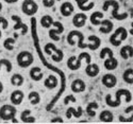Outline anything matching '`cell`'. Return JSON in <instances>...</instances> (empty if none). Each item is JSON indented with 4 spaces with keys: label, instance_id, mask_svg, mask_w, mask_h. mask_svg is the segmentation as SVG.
Segmentation results:
<instances>
[{
    "label": "cell",
    "instance_id": "obj_46",
    "mask_svg": "<svg viewBox=\"0 0 133 124\" xmlns=\"http://www.w3.org/2000/svg\"><path fill=\"white\" fill-rule=\"evenodd\" d=\"M3 91V85H2V83L0 82V93H1Z\"/></svg>",
    "mask_w": 133,
    "mask_h": 124
},
{
    "label": "cell",
    "instance_id": "obj_6",
    "mask_svg": "<svg viewBox=\"0 0 133 124\" xmlns=\"http://www.w3.org/2000/svg\"><path fill=\"white\" fill-rule=\"evenodd\" d=\"M75 37L78 38V47L80 49H85L87 48V45L84 43V35L83 33H81L80 31H70L69 34L67 35V42L70 45V46H74L76 43V40H75Z\"/></svg>",
    "mask_w": 133,
    "mask_h": 124
},
{
    "label": "cell",
    "instance_id": "obj_18",
    "mask_svg": "<svg viewBox=\"0 0 133 124\" xmlns=\"http://www.w3.org/2000/svg\"><path fill=\"white\" fill-rule=\"evenodd\" d=\"M88 41H90V43L87 45V48H90V50H92V51L97 50L99 47H100V45H101L100 38L95 36V35L88 36Z\"/></svg>",
    "mask_w": 133,
    "mask_h": 124
},
{
    "label": "cell",
    "instance_id": "obj_9",
    "mask_svg": "<svg viewBox=\"0 0 133 124\" xmlns=\"http://www.w3.org/2000/svg\"><path fill=\"white\" fill-rule=\"evenodd\" d=\"M16 112H17V110L13 105L5 104L0 108V119H2L4 121L12 120L13 118H15Z\"/></svg>",
    "mask_w": 133,
    "mask_h": 124
},
{
    "label": "cell",
    "instance_id": "obj_15",
    "mask_svg": "<svg viewBox=\"0 0 133 124\" xmlns=\"http://www.w3.org/2000/svg\"><path fill=\"white\" fill-rule=\"evenodd\" d=\"M100 28H99V31H100L101 33H103V34H109V33L112 32L113 30V22L109 20V19H103L101 20L100 22Z\"/></svg>",
    "mask_w": 133,
    "mask_h": 124
},
{
    "label": "cell",
    "instance_id": "obj_32",
    "mask_svg": "<svg viewBox=\"0 0 133 124\" xmlns=\"http://www.w3.org/2000/svg\"><path fill=\"white\" fill-rule=\"evenodd\" d=\"M52 24H53V19H52V17L50 15H45V16H43L42 19H41V25L44 28L48 29V28H50L52 26Z\"/></svg>",
    "mask_w": 133,
    "mask_h": 124
},
{
    "label": "cell",
    "instance_id": "obj_45",
    "mask_svg": "<svg viewBox=\"0 0 133 124\" xmlns=\"http://www.w3.org/2000/svg\"><path fill=\"white\" fill-rule=\"evenodd\" d=\"M4 1H5L6 3H15V2L18 1V0H4Z\"/></svg>",
    "mask_w": 133,
    "mask_h": 124
},
{
    "label": "cell",
    "instance_id": "obj_29",
    "mask_svg": "<svg viewBox=\"0 0 133 124\" xmlns=\"http://www.w3.org/2000/svg\"><path fill=\"white\" fill-rule=\"evenodd\" d=\"M123 80L127 84H133V68H128L123 74Z\"/></svg>",
    "mask_w": 133,
    "mask_h": 124
},
{
    "label": "cell",
    "instance_id": "obj_28",
    "mask_svg": "<svg viewBox=\"0 0 133 124\" xmlns=\"http://www.w3.org/2000/svg\"><path fill=\"white\" fill-rule=\"evenodd\" d=\"M45 86L48 89H54L58 86V78L54 75H49L45 80Z\"/></svg>",
    "mask_w": 133,
    "mask_h": 124
},
{
    "label": "cell",
    "instance_id": "obj_43",
    "mask_svg": "<svg viewBox=\"0 0 133 124\" xmlns=\"http://www.w3.org/2000/svg\"><path fill=\"white\" fill-rule=\"evenodd\" d=\"M50 122H51V123H57V122H58V123H63L64 121H63V119H62V118L58 117V118H54V119H52Z\"/></svg>",
    "mask_w": 133,
    "mask_h": 124
},
{
    "label": "cell",
    "instance_id": "obj_25",
    "mask_svg": "<svg viewBox=\"0 0 133 124\" xmlns=\"http://www.w3.org/2000/svg\"><path fill=\"white\" fill-rule=\"evenodd\" d=\"M104 67H105V69L108 70H114L117 68V66H118V62L116 59L114 57H109L104 61Z\"/></svg>",
    "mask_w": 133,
    "mask_h": 124
},
{
    "label": "cell",
    "instance_id": "obj_21",
    "mask_svg": "<svg viewBox=\"0 0 133 124\" xmlns=\"http://www.w3.org/2000/svg\"><path fill=\"white\" fill-rule=\"evenodd\" d=\"M43 72L41 70L39 67H33V68H31L30 70V77L32 78L33 81H35V82H38L41 81L42 78H43Z\"/></svg>",
    "mask_w": 133,
    "mask_h": 124
},
{
    "label": "cell",
    "instance_id": "obj_7",
    "mask_svg": "<svg viewBox=\"0 0 133 124\" xmlns=\"http://www.w3.org/2000/svg\"><path fill=\"white\" fill-rule=\"evenodd\" d=\"M44 51H45L46 54H48V55H51L52 52H54V54L52 55V61H53V62L59 63V62H61V61L63 60V57H64L63 51L60 50V49H58V48L55 47L53 43H51V42H49V43L46 45L45 48H44Z\"/></svg>",
    "mask_w": 133,
    "mask_h": 124
},
{
    "label": "cell",
    "instance_id": "obj_30",
    "mask_svg": "<svg viewBox=\"0 0 133 124\" xmlns=\"http://www.w3.org/2000/svg\"><path fill=\"white\" fill-rule=\"evenodd\" d=\"M98 107H99L98 103H96V102H91L90 104L87 105V107H86V114L90 116V117H95V116H96L95 110L98 109Z\"/></svg>",
    "mask_w": 133,
    "mask_h": 124
},
{
    "label": "cell",
    "instance_id": "obj_48",
    "mask_svg": "<svg viewBox=\"0 0 133 124\" xmlns=\"http://www.w3.org/2000/svg\"><path fill=\"white\" fill-rule=\"evenodd\" d=\"M1 9H2V3L0 2V11H1Z\"/></svg>",
    "mask_w": 133,
    "mask_h": 124
},
{
    "label": "cell",
    "instance_id": "obj_35",
    "mask_svg": "<svg viewBox=\"0 0 133 124\" xmlns=\"http://www.w3.org/2000/svg\"><path fill=\"white\" fill-rule=\"evenodd\" d=\"M14 43H15V39L9 37V38L4 39V41H3V47H4V49H6V50H9V51H12V50L14 49Z\"/></svg>",
    "mask_w": 133,
    "mask_h": 124
},
{
    "label": "cell",
    "instance_id": "obj_11",
    "mask_svg": "<svg viewBox=\"0 0 133 124\" xmlns=\"http://www.w3.org/2000/svg\"><path fill=\"white\" fill-rule=\"evenodd\" d=\"M101 82L107 88H113L117 84V78L113 74H104L102 76Z\"/></svg>",
    "mask_w": 133,
    "mask_h": 124
},
{
    "label": "cell",
    "instance_id": "obj_23",
    "mask_svg": "<svg viewBox=\"0 0 133 124\" xmlns=\"http://www.w3.org/2000/svg\"><path fill=\"white\" fill-rule=\"evenodd\" d=\"M120 56L124 60L133 57V48L131 46H125L120 49Z\"/></svg>",
    "mask_w": 133,
    "mask_h": 124
},
{
    "label": "cell",
    "instance_id": "obj_22",
    "mask_svg": "<svg viewBox=\"0 0 133 124\" xmlns=\"http://www.w3.org/2000/svg\"><path fill=\"white\" fill-rule=\"evenodd\" d=\"M113 119H114V116L110 110H102L100 112V115H99V120L101 122H104V123L112 122Z\"/></svg>",
    "mask_w": 133,
    "mask_h": 124
},
{
    "label": "cell",
    "instance_id": "obj_37",
    "mask_svg": "<svg viewBox=\"0 0 133 124\" xmlns=\"http://www.w3.org/2000/svg\"><path fill=\"white\" fill-rule=\"evenodd\" d=\"M100 59L101 60H103V59H105L107 56L108 57H113V51L111 50L110 48H103L101 51H100Z\"/></svg>",
    "mask_w": 133,
    "mask_h": 124
},
{
    "label": "cell",
    "instance_id": "obj_49",
    "mask_svg": "<svg viewBox=\"0 0 133 124\" xmlns=\"http://www.w3.org/2000/svg\"><path fill=\"white\" fill-rule=\"evenodd\" d=\"M1 36H2V34H1V30H0V39H1Z\"/></svg>",
    "mask_w": 133,
    "mask_h": 124
},
{
    "label": "cell",
    "instance_id": "obj_24",
    "mask_svg": "<svg viewBox=\"0 0 133 124\" xmlns=\"http://www.w3.org/2000/svg\"><path fill=\"white\" fill-rule=\"evenodd\" d=\"M87 1H88V0H76V2H77V4H78L79 9H80L81 11H84V12L92 10V9L94 8V5H95L94 2H91V3L86 4Z\"/></svg>",
    "mask_w": 133,
    "mask_h": 124
},
{
    "label": "cell",
    "instance_id": "obj_33",
    "mask_svg": "<svg viewBox=\"0 0 133 124\" xmlns=\"http://www.w3.org/2000/svg\"><path fill=\"white\" fill-rule=\"evenodd\" d=\"M28 98H29V101H30V103L32 105H36V104H38L41 102V97H39V94L36 91L30 92Z\"/></svg>",
    "mask_w": 133,
    "mask_h": 124
},
{
    "label": "cell",
    "instance_id": "obj_16",
    "mask_svg": "<svg viewBox=\"0 0 133 124\" xmlns=\"http://www.w3.org/2000/svg\"><path fill=\"white\" fill-rule=\"evenodd\" d=\"M86 86H85V83L80 80V78H77L72 83H71V90L76 93H79V92H83L85 90Z\"/></svg>",
    "mask_w": 133,
    "mask_h": 124
},
{
    "label": "cell",
    "instance_id": "obj_36",
    "mask_svg": "<svg viewBox=\"0 0 133 124\" xmlns=\"http://www.w3.org/2000/svg\"><path fill=\"white\" fill-rule=\"evenodd\" d=\"M2 67H5V69H6L8 72L12 71V63H11L9 60H5V59L0 60V70H1Z\"/></svg>",
    "mask_w": 133,
    "mask_h": 124
},
{
    "label": "cell",
    "instance_id": "obj_47",
    "mask_svg": "<svg viewBox=\"0 0 133 124\" xmlns=\"http://www.w3.org/2000/svg\"><path fill=\"white\" fill-rule=\"evenodd\" d=\"M12 121H13V122H14V123H17V120H16V119H15V118H13V119H12Z\"/></svg>",
    "mask_w": 133,
    "mask_h": 124
},
{
    "label": "cell",
    "instance_id": "obj_20",
    "mask_svg": "<svg viewBox=\"0 0 133 124\" xmlns=\"http://www.w3.org/2000/svg\"><path fill=\"white\" fill-rule=\"evenodd\" d=\"M83 114V109L81 106H79L77 109H75L74 107H69L67 110H66V118L67 119H70L72 116L75 118H80Z\"/></svg>",
    "mask_w": 133,
    "mask_h": 124
},
{
    "label": "cell",
    "instance_id": "obj_1",
    "mask_svg": "<svg viewBox=\"0 0 133 124\" xmlns=\"http://www.w3.org/2000/svg\"><path fill=\"white\" fill-rule=\"evenodd\" d=\"M31 33H32L33 42H34V47H35V49H36V51H37V54H38V56H39V59H41L43 65L46 66L48 69L54 71L55 73H58V74L61 76V88H60V90H59V92L57 93V96H55V97L51 100V102H50V103L47 105V107H46L47 110H51L52 107L54 106V104L59 101V99L61 98V96L63 94V92L65 91V89H66L65 73H64L63 71H61L59 68H57V67H54V66H52V65H50L49 63L46 62L45 56H44V54H43V52H42V50H41V47H39V39H38V36H37V30H36V19H35L34 17L31 18Z\"/></svg>",
    "mask_w": 133,
    "mask_h": 124
},
{
    "label": "cell",
    "instance_id": "obj_10",
    "mask_svg": "<svg viewBox=\"0 0 133 124\" xmlns=\"http://www.w3.org/2000/svg\"><path fill=\"white\" fill-rule=\"evenodd\" d=\"M12 20L13 21H15V26H14V30L16 31V30H21V34L23 35H25V34H27V32H28V26L27 25H25L24 22H23V20H21V18L19 17V16H17V15H13L12 17Z\"/></svg>",
    "mask_w": 133,
    "mask_h": 124
},
{
    "label": "cell",
    "instance_id": "obj_44",
    "mask_svg": "<svg viewBox=\"0 0 133 124\" xmlns=\"http://www.w3.org/2000/svg\"><path fill=\"white\" fill-rule=\"evenodd\" d=\"M133 110V106H130V107H128V108H126V110H125V112L126 114H129V112H131Z\"/></svg>",
    "mask_w": 133,
    "mask_h": 124
},
{
    "label": "cell",
    "instance_id": "obj_19",
    "mask_svg": "<svg viewBox=\"0 0 133 124\" xmlns=\"http://www.w3.org/2000/svg\"><path fill=\"white\" fill-rule=\"evenodd\" d=\"M99 71H100V69H99V66L97 64H87V67L85 68V73L91 77L97 76Z\"/></svg>",
    "mask_w": 133,
    "mask_h": 124
},
{
    "label": "cell",
    "instance_id": "obj_5",
    "mask_svg": "<svg viewBox=\"0 0 133 124\" xmlns=\"http://www.w3.org/2000/svg\"><path fill=\"white\" fill-rule=\"evenodd\" d=\"M16 60H17L18 66L21 67V68H28L34 62L32 53L29 51H21L20 53H18Z\"/></svg>",
    "mask_w": 133,
    "mask_h": 124
},
{
    "label": "cell",
    "instance_id": "obj_40",
    "mask_svg": "<svg viewBox=\"0 0 133 124\" xmlns=\"http://www.w3.org/2000/svg\"><path fill=\"white\" fill-rule=\"evenodd\" d=\"M49 37H50L52 40H54V41H59V40H60V36H59L58 34H55V33H54L52 30H49Z\"/></svg>",
    "mask_w": 133,
    "mask_h": 124
},
{
    "label": "cell",
    "instance_id": "obj_17",
    "mask_svg": "<svg viewBox=\"0 0 133 124\" xmlns=\"http://www.w3.org/2000/svg\"><path fill=\"white\" fill-rule=\"evenodd\" d=\"M74 5L70 3V2H64L61 8H60V11H61V14L64 16V17H69L72 13H74Z\"/></svg>",
    "mask_w": 133,
    "mask_h": 124
},
{
    "label": "cell",
    "instance_id": "obj_3",
    "mask_svg": "<svg viewBox=\"0 0 133 124\" xmlns=\"http://www.w3.org/2000/svg\"><path fill=\"white\" fill-rule=\"evenodd\" d=\"M112 6L113 11H112V16L113 18H115L116 20H125L128 18V13H123V14H119L118 13V10H119V3L116 1V0H105L104 3H103V11L109 10V8Z\"/></svg>",
    "mask_w": 133,
    "mask_h": 124
},
{
    "label": "cell",
    "instance_id": "obj_38",
    "mask_svg": "<svg viewBox=\"0 0 133 124\" xmlns=\"http://www.w3.org/2000/svg\"><path fill=\"white\" fill-rule=\"evenodd\" d=\"M76 101H77L76 98H75L72 94H69V96H66V97H65V99H64V104L67 105V104L70 103V102H74V103H75Z\"/></svg>",
    "mask_w": 133,
    "mask_h": 124
},
{
    "label": "cell",
    "instance_id": "obj_27",
    "mask_svg": "<svg viewBox=\"0 0 133 124\" xmlns=\"http://www.w3.org/2000/svg\"><path fill=\"white\" fill-rule=\"evenodd\" d=\"M102 18H103V14L101 12H94L91 15V17H90L91 24L94 25V26H99V25H100Z\"/></svg>",
    "mask_w": 133,
    "mask_h": 124
},
{
    "label": "cell",
    "instance_id": "obj_26",
    "mask_svg": "<svg viewBox=\"0 0 133 124\" xmlns=\"http://www.w3.org/2000/svg\"><path fill=\"white\" fill-rule=\"evenodd\" d=\"M30 114H31V110H29V109L24 110L23 112H21V115H20L21 121L25 122V123H34L35 122V118L30 116Z\"/></svg>",
    "mask_w": 133,
    "mask_h": 124
},
{
    "label": "cell",
    "instance_id": "obj_41",
    "mask_svg": "<svg viewBox=\"0 0 133 124\" xmlns=\"http://www.w3.org/2000/svg\"><path fill=\"white\" fill-rule=\"evenodd\" d=\"M0 24L2 25V29L3 30H5V29H8V26H9V22H8V20L4 18V17H0Z\"/></svg>",
    "mask_w": 133,
    "mask_h": 124
},
{
    "label": "cell",
    "instance_id": "obj_13",
    "mask_svg": "<svg viewBox=\"0 0 133 124\" xmlns=\"http://www.w3.org/2000/svg\"><path fill=\"white\" fill-rule=\"evenodd\" d=\"M82 60H85V62L87 64H91V61H92V57L91 55L88 54L87 52H82L78 57L76 59V62H75V67H74V70H78L80 67H81V63H82Z\"/></svg>",
    "mask_w": 133,
    "mask_h": 124
},
{
    "label": "cell",
    "instance_id": "obj_12",
    "mask_svg": "<svg viewBox=\"0 0 133 124\" xmlns=\"http://www.w3.org/2000/svg\"><path fill=\"white\" fill-rule=\"evenodd\" d=\"M87 20V16L83 13H78V14H76L72 18V24L75 27L77 28H82L85 26V22Z\"/></svg>",
    "mask_w": 133,
    "mask_h": 124
},
{
    "label": "cell",
    "instance_id": "obj_8",
    "mask_svg": "<svg viewBox=\"0 0 133 124\" xmlns=\"http://www.w3.org/2000/svg\"><path fill=\"white\" fill-rule=\"evenodd\" d=\"M38 10V5L34 0H24L21 4V11L23 13L28 16H33Z\"/></svg>",
    "mask_w": 133,
    "mask_h": 124
},
{
    "label": "cell",
    "instance_id": "obj_42",
    "mask_svg": "<svg viewBox=\"0 0 133 124\" xmlns=\"http://www.w3.org/2000/svg\"><path fill=\"white\" fill-rule=\"evenodd\" d=\"M119 121L120 122H132L133 121V115L129 118H124L123 116H119Z\"/></svg>",
    "mask_w": 133,
    "mask_h": 124
},
{
    "label": "cell",
    "instance_id": "obj_14",
    "mask_svg": "<svg viewBox=\"0 0 133 124\" xmlns=\"http://www.w3.org/2000/svg\"><path fill=\"white\" fill-rule=\"evenodd\" d=\"M24 98H25V94L21 90H15V91H13L11 93V97H10L11 102H12L13 105H19L21 102H23Z\"/></svg>",
    "mask_w": 133,
    "mask_h": 124
},
{
    "label": "cell",
    "instance_id": "obj_39",
    "mask_svg": "<svg viewBox=\"0 0 133 124\" xmlns=\"http://www.w3.org/2000/svg\"><path fill=\"white\" fill-rule=\"evenodd\" d=\"M57 1H60V0H57ZM55 0H43V4L45 8H52L54 5Z\"/></svg>",
    "mask_w": 133,
    "mask_h": 124
},
{
    "label": "cell",
    "instance_id": "obj_2",
    "mask_svg": "<svg viewBox=\"0 0 133 124\" xmlns=\"http://www.w3.org/2000/svg\"><path fill=\"white\" fill-rule=\"evenodd\" d=\"M115 97H116V100L113 101L111 94H107V97H105L107 105H109L110 107H118L120 105V103H121V97L126 98V102L127 103L131 102V100H132V94H131V92L129 91L128 89H118L116 91Z\"/></svg>",
    "mask_w": 133,
    "mask_h": 124
},
{
    "label": "cell",
    "instance_id": "obj_34",
    "mask_svg": "<svg viewBox=\"0 0 133 124\" xmlns=\"http://www.w3.org/2000/svg\"><path fill=\"white\" fill-rule=\"evenodd\" d=\"M52 26L54 27V29H51V30L55 33V34L60 35V34H62V33L64 32V27H63V25L61 24L60 21H53Z\"/></svg>",
    "mask_w": 133,
    "mask_h": 124
},
{
    "label": "cell",
    "instance_id": "obj_31",
    "mask_svg": "<svg viewBox=\"0 0 133 124\" xmlns=\"http://www.w3.org/2000/svg\"><path fill=\"white\" fill-rule=\"evenodd\" d=\"M11 84L14 86H21L24 84V76L18 73L12 75V77H11Z\"/></svg>",
    "mask_w": 133,
    "mask_h": 124
},
{
    "label": "cell",
    "instance_id": "obj_4",
    "mask_svg": "<svg viewBox=\"0 0 133 124\" xmlns=\"http://www.w3.org/2000/svg\"><path fill=\"white\" fill-rule=\"evenodd\" d=\"M128 37V31L126 28L124 27H119L115 30V32L113 33L110 37V42L113 45L114 47H118L121 45L124 40H126Z\"/></svg>",
    "mask_w": 133,
    "mask_h": 124
}]
</instances>
